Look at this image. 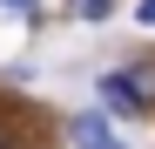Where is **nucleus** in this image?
I'll use <instances>...</instances> for the list:
<instances>
[{
	"mask_svg": "<svg viewBox=\"0 0 155 149\" xmlns=\"http://www.w3.org/2000/svg\"><path fill=\"white\" fill-rule=\"evenodd\" d=\"M128 88L142 95V109H155V61H135V68H128Z\"/></svg>",
	"mask_w": 155,
	"mask_h": 149,
	"instance_id": "3",
	"label": "nucleus"
},
{
	"mask_svg": "<svg viewBox=\"0 0 155 149\" xmlns=\"http://www.w3.org/2000/svg\"><path fill=\"white\" fill-rule=\"evenodd\" d=\"M74 149H128L101 115H74Z\"/></svg>",
	"mask_w": 155,
	"mask_h": 149,
	"instance_id": "1",
	"label": "nucleus"
},
{
	"mask_svg": "<svg viewBox=\"0 0 155 149\" xmlns=\"http://www.w3.org/2000/svg\"><path fill=\"white\" fill-rule=\"evenodd\" d=\"M74 14H81V20H108V14H115V0H74Z\"/></svg>",
	"mask_w": 155,
	"mask_h": 149,
	"instance_id": "4",
	"label": "nucleus"
},
{
	"mask_svg": "<svg viewBox=\"0 0 155 149\" xmlns=\"http://www.w3.org/2000/svg\"><path fill=\"white\" fill-rule=\"evenodd\" d=\"M135 20H142V27H155V0H142V7H135Z\"/></svg>",
	"mask_w": 155,
	"mask_h": 149,
	"instance_id": "6",
	"label": "nucleus"
},
{
	"mask_svg": "<svg viewBox=\"0 0 155 149\" xmlns=\"http://www.w3.org/2000/svg\"><path fill=\"white\" fill-rule=\"evenodd\" d=\"M0 14H14V20H34V0H0Z\"/></svg>",
	"mask_w": 155,
	"mask_h": 149,
	"instance_id": "5",
	"label": "nucleus"
},
{
	"mask_svg": "<svg viewBox=\"0 0 155 149\" xmlns=\"http://www.w3.org/2000/svg\"><path fill=\"white\" fill-rule=\"evenodd\" d=\"M0 149H7V142H0Z\"/></svg>",
	"mask_w": 155,
	"mask_h": 149,
	"instance_id": "7",
	"label": "nucleus"
},
{
	"mask_svg": "<svg viewBox=\"0 0 155 149\" xmlns=\"http://www.w3.org/2000/svg\"><path fill=\"white\" fill-rule=\"evenodd\" d=\"M101 102H108V115H142V95L128 88V74H101Z\"/></svg>",
	"mask_w": 155,
	"mask_h": 149,
	"instance_id": "2",
	"label": "nucleus"
}]
</instances>
